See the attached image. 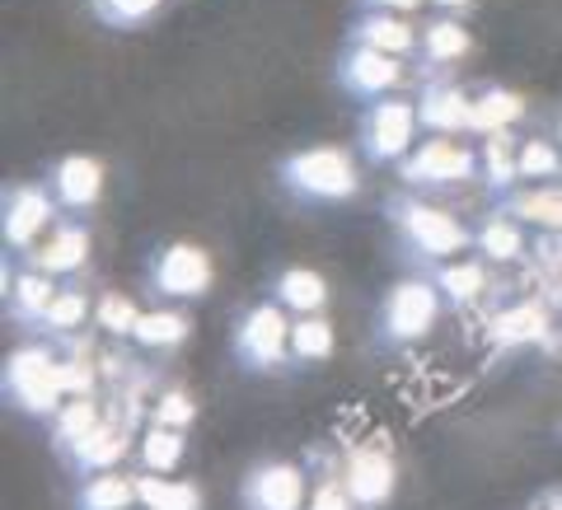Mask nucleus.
<instances>
[{
	"label": "nucleus",
	"instance_id": "f257e3e1",
	"mask_svg": "<svg viewBox=\"0 0 562 510\" xmlns=\"http://www.w3.org/2000/svg\"><path fill=\"white\" fill-rule=\"evenodd\" d=\"M384 216H390V225L398 230L408 258L422 262L427 272L441 268V262L469 258V249H473V230L460 216H450V211L436 202L413 197V192H394V197L384 202Z\"/></svg>",
	"mask_w": 562,
	"mask_h": 510
},
{
	"label": "nucleus",
	"instance_id": "f03ea898",
	"mask_svg": "<svg viewBox=\"0 0 562 510\" xmlns=\"http://www.w3.org/2000/svg\"><path fill=\"white\" fill-rule=\"evenodd\" d=\"M0 384H5L10 408H20L33 421H52V417L61 412V403H66L57 342L38 338V342L14 347L10 356H5V375H0Z\"/></svg>",
	"mask_w": 562,
	"mask_h": 510
},
{
	"label": "nucleus",
	"instance_id": "7ed1b4c3",
	"mask_svg": "<svg viewBox=\"0 0 562 510\" xmlns=\"http://www.w3.org/2000/svg\"><path fill=\"white\" fill-rule=\"evenodd\" d=\"M277 183L291 202H351L361 192V173H357L351 150L310 146L277 165Z\"/></svg>",
	"mask_w": 562,
	"mask_h": 510
},
{
	"label": "nucleus",
	"instance_id": "20e7f679",
	"mask_svg": "<svg viewBox=\"0 0 562 510\" xmlns=\"http://www.w3.org/2000/svg\"><path fill=\"white\" fill-rule=\"evenodd\" d=\"M446 309V295L436 291L431 276H403L384 291V301L375 309V342L380 347H413L436 328Z\"/></svg>",
	"mask_w": 562,
	"mask_h": 510
},
{
	"label": "nucleus",
	"instance_id": "39448f33",
	"mask_svg": "<svg viewBox=\"0 0 562 510\" xmlns=\"http://www.w3.org/2000/svg\"><path fill=\"white\" fill-rule=\"evenodd\" d=\"M231 351L239 361V371L249 375H272L291 361V319L277 301H258L254 309L239 314V324L231 332Z\"/></svg>",
	"mask_w": 562,
	"mask_h": 510
},
{
	"label": "nucleus",
	"instance_id": "423d86ee",
	"mask_svg": "<svg viewBox=\"0 0 562 510\" xmlns=\"http://www.w3.org/2000/svg\"><path fill=\"white\" fill-rule=\"evenodd\" d=\"M417 103L408 99H375L361 109L357 122V150L366 165H403L417 150Z\"/></svg>",
	"mask_w": 562,
	"mask_h": 510
},
{
	"label": "nucleus",
	"instance_id": "0eeeda50",
	"mask_svg": "<svg viewBox=\"0 0 562 510\" xmlns=\"http://www.w3.org/2000/svg\"><path fill=\"white\" fill-rule=\"evenodd\" d=\"M61 220V206L47 183H10L5 211H0V235H5V258H24L38 249L47 230Z\"/></svg>",
	"mask_w": 562,
	"mask_h": 510
},
{
	"label": "nucleus",
	"instance_id": "6e6552de",
	"mask_svg": "<svg viewBox=\"0 0 562 510\" xmlns=\"http://www.w3.org/2000/svg\"><path fill=\"white\" fill-rule=\"evenodd\" d=\"M483 169L479 160V150L469 146V140H454V136H427L422 146L408 155V160L398 165V179L403 188H454V183H464L473 179V173Z\"/></svg>",
	"mask_w": 562,
	"mask_h": 510
},
{
	"label": "nucleus",
	"instance_id": "1a4fd4ad",
	"mask_svg": "<svg viewBox=\"0 0 562 510\" xmlns=\"http://www.w3.org/2000/svg\"><path fill=\"white\" fill-rule=\"evenodd\" d=\"M211 276H216V268H211L206 249H198V243H188V239L160 243V249L146 258V281L160 301H198V295L211 291Z\"/></svg>",
	"mask_w": 562,
	"mask_h": 510
},
{
	"label": "nucleus",
	"instance_id": "9d476101",
	"mask_svg": "<svg viewBox=\"0 0 562 510\" xmlns=\"http://www.w3.org/2000/svg\"><path fill=\"white\" fill-rule=\"evenodd\" d=\"M342 483H347V497L357 510H384L394 501V487H398L394 450L384 441L351 445L342 454Z\"/></svg>",
	"mask_w": 562,
	"mask_h": 510
},
{
	"label": "nucleus",
	"instance_id": "9b49d317",
	"mask_svg": "<svg viewBox=\"0 0 562 510\" xmlns=\"http://www.w3.org/2000/svg\"><path fill=\"white\" fill-rule=\"evenodd\" d=\"M487 338L497 351H516V347H543L562 356V338H558V324H553V305L539 301V295H525L516 305H502L487 324Z\"/></svg>",
	"mask_w": 562,
	"mask_h": 510
},
{
	"label": "nucleus",
	"instance_id": "f8f14e48",
	"mask_svg": "<svg viewBox=\"0 0 562 510\" xmlns=\"http://www.w3.org/2000/svg\"><path fill=\"white\" fill-rule=\"evenodd\" d=\"M305 506H310V483L295 460H262L239 483V510H305Z\"/></svg>",
	"mask_w": 562,
	"mask_h": 510
},
{
	"label": "nucleus",
	"instance_id": "ddd939ff",
	"mask_svg": "<svg viewBox=\"0 0 562 510\" xmlns=\"http://www.w3.org/2000/svg\"><path fill=\"white\" fill-rule=\"evenodd\" d=\"M338 84L361 99V103H375V99H390L398 84H403V61L390 57V52H375V47H361V43H347V52L338 57Z\"/></svg>",
	"mask_w": 562,
	"mask_h": 510
},
{
	"label": "nucleus",
	"instance_id": "4468645a",
	"mask_svg": "<svg viewBox=\"0 0 562 510\" xmlns=\"http://www.w3.org/2000/svg\"><path fill=\"white\" fill-rule=\"evenodd\" d=\"M20 262L24 268H38L47 276H57V281L80 276L85 268H90V220L85 216H61L47 230V239L38 243V249H29Z\"/></svg>",
	"mask_w": 562,
	"mask_h": 510
},
{
	"label": "nucleus",
	"instance_id": "2eb2a0df",
	"mask_svg": "<svg viewBox=\"0 0 562 510\" xmlns=\"http://www.w3.org/2000/svg\"><path fill=\"white\" fill-rule=\"evenodd\" d=\"M47 188L57 197L61 216H90L94 202L103 197V165L94 155H66V160L52 165Z\"/></svg>",
	"mask_w": 562,
	"mask_h": 510
},
{
	"label": "nucleus",
	"instance_id": "dca6fc26",
	"mask_svg": "<svg viewBox=\"0 0 562 510\" xmlns=\"http://www.w3.org/2000/svg\"><path fill=\"white\" fill-rule=\"evenodd\" d=\"M122 460H132V431L117 427L113 417H103L76 450L61 454V464L70 468V478H76V483L94 478V473H113Z\"/></svg>",
	"mask_w": 562,
	"mask_h": 510
},
{
	"label": "nucleus",
	"instance_id": "f3484780",
	"mask_svg": "<svg viewBox=\"0 0 562 510\" xmlns=\"http://www.w3.org/2000/svg\"><path fill=\"white\" fill-rule=\"evenodd\" d=\"M469 109H473V94L460 90V84L446 80V76L427 80L422 94H417V117L431 136H464L469 132Z\"/></svg>",
	"mask_w": 562,
	"mask_h": 510
},
{
	"label": "nucleus",
	"instance_id": "a211bd4d",
	"mask_svg": "<svg viewBox=\"0 0 562 510\" xmlns=\"http://www.w3.org/2000/svg\"><path fill=\"white\" fill-rule=\"evenodd\" d=\"M0 291H5L10 319H20L24 328L38 332L61 286H57V276H47V272H38V268H24L20 276H14V258H5V286H0Z\"/></svg>",
	"mask_w": 562,
	"mask_h": 510
},
{
	"label": "nucleus",
	"instance_id": "6ab92c4d",
	"mask_svg": "<svg viewBox=\"0 0 562 510\" xmlns=\"http://www.w3.org/2000/svg\"><path fill=\"white\" fill-rule=\"evenodd\" d=\"M497 211L520 220L525 230L539 235H562V183H530L497 197Z\"/></svg>",
	"mask_w": 562,
	"mask_h": 510
},
{
	"label": "nucleus",
	"instance_id": "aec40b11",
	"mask_svg": "<svg viewBox=\"0 0 562 510\" xmlns=\"http://www.w3.org/2000/svg\"><path fill=\"white\" fill-rule=\"evenodd\" d=\"M351 43L361 47H375V52H390V57H413L422 52V33L403 20V14H380V10H366L351 20Z\"/></svg>",
	"mask_w": 562,
	"mask_h": 510
},
{
	"label": "nucleus",
	"instance_id": "412c9836",
	"mask_svg": "<svg viewBox=\"0 0 562 510\" xmlns=\"http://www.w3.org/2000/svg\"><path fill=\"white\" fill-rule=\"evenodd\" d=\"M473 249H479V258L483 262H520L525 258V249H530V239H525V225L520 220H512L506 211H483V220L473 225Z\"/></svg>",
	"mask_w": 562,
	"mask_h": 510
},
{
	"label": "nucleus",
	"instance_id": "4be33fe9",
	"mask_svg": "<svg viewBox=\"0 0 562 510\" xmlns=\"http://www.w3.org/2000/svg\"><path fill=\"white\" fill-rule=\"evenodd\" d=\"M183 454H188V435L173 431V427H160V421H150V427L136 435L132 473H160V478H173V468L183 464Z\"/></svg>",
	"mask_w": 562,
	"mask_h": 510
},
{
	"label": "nucleus",
	"instance_id": "5701e85b",
	"mask_svg": "<svg viewBox=\"0 0 562 510\" xmlns=\"http://www.w3.org/2000/svg\"><path fill=\"white\" fill-rule=\"evenodd\" d=\"M422 276H431L436 291L446 295V305H454V309H464V305L487 295V262L483 258H454V262H441V268H431Z\"/></svg>",
	"mask_w": 562,
	"mask_h": 510
},
{
	"label": "nucleus",
	"instance_id": "b1692460",
	"mask_svg": "<svg viewBox=\"0 0 562 510\" xmlns=\"http://www.w3.org/2000/svg\"><path fill=\"white\" fill-rule=\"evenodd\" d=\"M479 160H483V183L492 197H506V192L520 188V136H512V132L483 136Z\"/></svg>",
	"mask_w": 562,
	"mask_h": 510
},
{
	"label": "nucleus",
	"instance_id": "393cba45",
	"mask_svg": "<svg viewBox=\"0 0 562 510\" xmlns=\"http://www.w3.org/2000/svg\"><path fill=\"white\" fill-rule=\"evenodd\" d=\"M272 301L295 314V319H305V314H324L328 305V281L310 268H286L277 281H272Z\"/></svg>",
	"mask_w": 562,
	"mask_h": 510
},
{
	"label": "nucleus",
	"instance_id": "a878e982",
	"mask_svg": "<svg viewBox=\"0 0 562 510\" xmlns=\"http://www.w3.org/2000/svg\"><path fill=\"white\" fill-rule=\"evenodd\" d=\"M103 417H109V408H103V398H99V394H94V398H66V403H61V412L52 417V450H57V460L76 450L85 435L99 427Z\"/></svg>",
	"mask_w": 562,
	"mask_h": 510
},
{
	"label": "nucleus",
	"instance_id": "bb28decb",
	"mask_svg": "<svg viewBox=\"0 0 562 510\" xmlns=\"http://www.w3.org/2000/svg\"><path fill=\"white\" fill-rule=\"evenodd\" d=\"M525 117V99L516 90H483L473 94V109H469V136H497V132H512L516 122Z\"/></svg>",
	"mask_w": 562,
	"mask_h": 510
},
{
	"label": "nucleus",
	"instance_id": "cd10ccee",
	"mask_svg": "<svg viewBox=\"0 0 562 510\" xmlns=\"http://www.w3.org/2000/svg\"><path fill=\"white\" fill-rule=\"evenodd\" d=\"M94 319V295L85 291V286H61L57 291V301H52L47 309V319L38 328V338L47 342H66V338H80V328Z\"/></svg>",
	"mask_w": 562,
	"mask_h": 510
},
{
	"label": "nucleus",
	"instance_id": "c85d7f7f",
	"mask_svg": "<svg viewBox=\"0 0 562 510\" xmlns=\"http://www.w3.org/2000/svg\"><path fill=\"white\" fill-rule=\"evenodd\" d=\"M140 506L136 497V473H94L76 487V510H132Z\"/></svg>",
	"mask_w": 562,
	"mask_h": 510
},
{
	"label": "nucleus",
	"instance_id": "c756f323",
	"mask_svg": "<svg viewBox=\"0 0 562 510\" xmlns=\"http://www.w3.org/2000/svg\"><path fill=\"white\" fill-rule=\"evenodd\" d=\"M140 510H202V487L192 478H160V473H136Z\"/></svg>",
	"mask_w": 562,
	"mask_h": 510
},
{
	"label": "nucleus",
	"instance_id": "7c9ffc66",
	"mask_svg": "<svg viewBox=\"0 0 562 510\" xmlns=\"http://www.w3.org/2000/svg\"><path fill=\"white\" fill-rule=\"evenodd\" d=\"M469 52H473V38L454 14H441V20H431L422 29V57H427V66H454V61H464Z\"/></svg>",
	"mask_w": 562,
	"mask_h": 510
},
{
	"label": "nucleus",
	"instance_id": "2f4dec72",
	"mask_svg": "<svg viewBox=\"0 0 562 510\" xmlns=\"http://www.w3.org/2000/svg\"><path fill=\"white\" fill-rule=\"evenodd\" d=\"M188 332H192L188 314L173 309V305H160V309H146V314H140L132 342H136L140 351H169V347L188 342Z\"/></svg>",
	"mask_w": 562,
	"mask_h": 510
},
{
	"label": "nucleus",
	"instance_id": "473e14b6",
	"mask_svg": "<svg viewBox=\"0 0 562 510\" xmlns=\"http://www.w3.org/2000/svg\"><path fill=\"white\" fill-rule=\"evenodd\" d=\"M333 347H338V338H333V324L324 319V314L291 319V361L295 365H319V361L333 356Z\"/></svg>",
	"mask_w": 562,
	"mask_h": 510
},
{
	"label": "nucleus",
	"instance_id": "72a5a7b5",
	"mask_svg": "<svg viewBox=\"0 0 562 510\" xmlns=\"http://www.w3.org/2000/svg\"><path fill=\"white\" fill-rule=\"evenodd\" d=\"M520 183H562V146L543 136L520 140Z\"/></svg>",
	"mask_w": 562,
	"mask_h": 510
},
{
	"label": "nucleus",
	"instance_id": "f704fd0d",
	"mask_svg": "<svg viewBox=\"0 0 562 510\" xmlns=\"http://www.w3.org/2000/svg\"><path fill=\"white\" fill-rule=\"evenodd\" d=\"M140 314H146V309H140L132 295H122V291H99L94 295V324L109 332V338H127L132 342Z\"/></svg>",
	"mask_w": 562,
	"mask_h": 510
},
{
	"label": "nucleus",
	"instance_id": "c9c22d12",
	"mask_svg": "<svg viewBox=\"0 0 562 510\" xmlns=\"http://www.w3.org/2000/svg\"><path fill=\"white\" fill-rule=\"evenodd\" d=\"M305 510H357L347 497V483H342V464H328L324 473H314V491H310V506Z\"/></svg>",
	"mask_w": 562,
	"mask_h": 510
},
{
	"label": "nucleus",
	"instance_id": "e433bc0d",
	"mask_svg": "<svg viewBox=\"0 0 562 510\" xmlns=\"http://www.w3.org/2000/svg\"><path fill=\"white\" fill-rule=\"evenodd\" d=\"M150 421L173 427V431H188L192 421H198V403H192L183 389H160L150 398Z\"/></svg>",
	"mask_w": 562,
	"mask_h": 510
},
{
	"label": "nucleus",
	"instance_id": "4c0bfd02",
	"mask_svg": "<svg viewBox=\"0 0 562 510\" xmlns=\"http://www.w3.org/2000/svg\"><path fill=\"white\" fill-rule=\"evenodd\" d=\"M94 14L103 24H113V29H132L140 20H150L155 10L165 5V0H90Z\"/></svg>",
	"mask_w": 562,
	"mask_h": 510
},
{
	"label": "nucleus",
	"instance_id": "58836bf2",
	"mask_svg": "<svg viewBox=\"0 0 562 510\" xmlns=\"http://www.w3.org/2000/svg\"><path fill=\"white\" fill-rule=\"evenodd\" d=\"M422 0H361V10H380V14H408Z\"/></svg>",
	"mask_w": 562,
	"mask_h": 510
},
{
	"label": "nucleus",
	"instance_id": "ea45409f",
	"mask_svg": "<svg viewBox=\"0 0 562 510\" xmlns=\"http://www.w3.org/2000/svg\"><path fill=\"white\" fill-rule=\"evenodd\" d=\"M431 5H436V10H446V14H460V10L473 5V0H431Z\"/></svg>",
	"mask_w": 562,
	"mask_h": 510
},
{
	"label": "nucleus",
	"instance_id": "a19ab883",
	"mask_svg": "<svg viewBox=\"0 0 562 510\" xmlns=\"http://www.w3.org/2000/svg\"><path fill=\"white\" fill-rule=\"evenodd\" d=\"M543 510H562V497H549V506H543Z\"/></svg>",
	"mask_w": 562,
	"mask_h": 510
},
{
	"label": "nucleus",
	"instance_id": "79ce46f5",
	"mask_svg": "<svg viewBox=\"0 0 562 510\" xmlns=\"http://www.w3.org/2000/svg\"><path fill=\"white\" fill-rule=\"evenodd\" d=\"M558 146H562V113H558Z\"/></svg>",
	"mask_w": 562,
	"mask_h": 510
}]
</instances>
